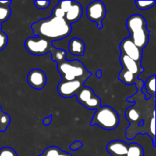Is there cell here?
<instances>
[{"mask_svg":"<svg viewBox=\"0 0 156 156\" xmlns=\"http://www.w3.org/2000/svg\"><path fill=\"white\" fill-rule=\"evenodd\" d=\"M0 30H2V24L0 23Z\"/></svg>","mask_w":156,"mask_h":156,"instance_id":"cell-31","label":"cell"},{"mask_svg":"<svg viewBox=\"0 0 156 156\" xmlns=\"http://www.w3.org/2000/svg\"><path fill=\"white\" fill-rule=\"evenodd\" d=\"M121 55L128 56L137 62H141L143 58V50L139 48L128 38H125L121 41L120 45Z\"/></svg>","mask_w":156,"mask_h":156,"instance_id":"cell-10","label":"cell"},{"mask_svg":"<svg viewBox=\"0 0 156 156\" xmlns=\"http://www.w3.org/2000/svg\"><path fill=\"white\" fill-rule=\"evenodd\" d=\"M95 75H96V77H97L98 79H101V78L102 77V70L101 69L98 70V71L96 72Z\"/></svg>","mask_w":156,"mask_h":156,"instance_id":"cell-29","label":"cell"},{"mask_svg":"<svg viewBox=\"0 0 156 156\" xmlns=\"http://www.w3.org/2000/svg\"><path fill=\"white\" fill-rule=\"evenodd\" d=\"M57 70L62 76V81L80 80L85 82L91 76V72L88 71L79 59H66L61 63L57 64Z\"/></svg>","mask_w":156,"mask_h":156,"instance_id":"cell-5","label":"cell"},{"mask_svg":"<svg viewBox=\"0 0 156 156\" xmlns=\"http://www.w3.org/2000/svg\"><path fill=\"white\" fill-rule=\"evenodd\" d=\"M69 52L73 56H83L85 52V42L80 38L74 37L69 43Z\"/></svg>","mask_w":156,"mask_h":156,"instance_id":"cell-16","label":"cell"},{"mask_svg":"<svg viewBox=\"0 0 156 156\" xmlns=\"http://www.w3.org/2000/svg\"><path fill=\"white\" fill-rule=\"evenodd\" d=\"M82 16V7L79 2L73 1L71 7L65 13L64 20L68 24H72L73 23L77 22L80 20Z\"/></svg>","mask_w":156,"mask_h":156,"instance_id":"cell-14","label":"cell"},{"mask_svg":"<svg viewBox=\"0 0 156 156\" xmlns=\"http://www.w3.org/2000/svg\"><path fill=\"white\" fill-rule=\"evenodd\" d=\"M126 156H144V150L138 143H130L128 144V151Z\"/></svg>","mask_w":156,"mask_h":156,"instance_id":"cell-18","label":"cell"},{"mask_svg":"<svg viewBox=\"0 0 156 156\" xmlns=\"http://www.w3.org/2000/svg\"><path fill=\"white\" fill-rule=\"evenodd\" d=\"M11 123V117L5 113L0 106V132H5L8 129Z\"/></svg>","mask_w":156,"mask_h":156,"instance_id":"cell-19","label":"cell"},{"mask_svg":"<svg viewBox=\"0 0 156 156\" xmlns=\"http://www.w3.org/2000/svg\"><path fill=\"white\" fill-rule=\"evenodd\" d=\"M11 15H12V9L10 6L0 5V23L1 24L9 20Z\"/></svg>","mask_w":156,"mask_h":156,"instance_id":"cell-20","label":"cell"},{"mask_svg":"<svg viewBox=\"0 0 156 156\" xmlns=\"http://www.w3.org/2000/svg\"><path fill=\"white\" fill-rule=\"evenodd\" d=\"M61 149L57 146H50L47 148L42 153V156H59Z\"/></svg>","mask_w":156,"mask_h":156,"instance_id":"cell-22","label":"cell"},{"mask_svg":"<svg viewBox=\"0 0 156 156\" xmlns=\"http://www.w3.org/2000/svg\"><path fill=\"white\" fill-rule=\"evenodd\" d=\"M51 16L56 17V18H63L64 19V16H65V13L59 9L58 6H55L54 9H53V12H52V15Z\"/></svg>","mask_w":156,"mask_h":156,"instance_id":"cell-26","label":"cell"},{"mask_svg":"<svg viewBox=\"0 0 156 156\" xmlns=\"http://www.w3.org/2000/svg\"><path fill=\"white\" fill-rule=\"evenodd\" d=\"M27 82L34 89L41 90L47 84V78L44 71L39 69H33L27 74Z\"/></svg>","mask_w":156,"mask_h":156,"instance_id":"cell-11","label":"cell"},{"mask_svg":"<svg viewBox=\"0 0 156 156\" xmlns=\"http://www.w3.org/2000/svg\"><path fill=\"white\" fill-rule=\"evenodd\" d=\"M31 30L37 37L45 38L49 41H59L71 34L72 25L63 18L50 15L49 18L38 20L31 24Z\"/></svg>","mask_w":156,"mask_h":156,"instance_id":"cell-2","label":"cell"},{"mask_svg":"<svg viewBox=\"0 0 156 156\" xmlns=\"http://www.w3.org/2000/svg\"><path fill=\"white\" fill-rule=\"evenodd\" d=\"M26 50L34 56H44L51 53L52 60L57 64L66 59L67 53L65 50L53 47L50 41L40 37H30L24 41Z\"/></svg>","mask_w":156,"mask_h":156,"instance_id":"cell-3","label":"cell"},{"mask_svg":"<svg viewBox=\"0 0 156 156\" xmlns=\"http://www.w3.org/2000/svg\"><path fill=\"white\" fill-rule=\"evenodd\" d=\"M106 149L111 156H126L128 151V144L122 140H116L107 145Z\"/></svg>","mask_w":156,"mask_h":156,"instance_id":"cell-13","label":"cell"},{"mask_svg":"<svg viewBox=\"0 0 156 156\" xmlns=\"http://www.w3.org/2000/svg\"><path fill=\"white\" fill-rule=\"evenodd\" d=\"M52 122V116H49V117H45V118L43 120V123H44V125H45V126H48V125H50V123H51Z\"/></svg>","mask_w":156,"mask_h":156,"instance_id":"cell-28","label":"cell"},{"mask_svg":"<svg viewBox=\"0 0 156 156\" xmlns=\"http://www.w3.org/2000/svg\"><path fill=\"white\" fill-rule=\"evenodd\" d=\"M34 4L35 5L36 8H37L38 9H45L47 8H48L50 6V1L47 0V1H34Z\"/></svg>","mask_w":156,"mask_h":156,"instance_id":"cell-25","label":"cell"},{"mask_svg":"<svg viewBox=\"0 0 156 156\" xmlns=\"http://www.w3.org/2000/svg\"><path fill=\"white\" fill-rule=\"evenodd\" d=\"M78 101L88 110H97L101 107V101L89 87L83 86L76 95Z\"/></svg>","mask_w":156,"mask_h":156,"instance_id":"cell-7","label":"cell"},{"mask_svg":"<svg viewBox=\"0 0 156 156\" xmlns=\"http://www.w3.org/2000/svg\"><path fill=\"white\" fill-rule=\"evenodd\" d=\"M85 82L80 80L62 81L57 85V92L64 98H70L77 94L79 90L84 86Z\"/></svg>","mask_w":156,"mask_h":156,"instance_id":"cell-9","label":"cell"},{"mask_svg":"<svg viewBox=\"0 0 156 156\" xmlns=\"http://www.w3.org/2000/svg\"><path fill=\"white\" fill-rule=\"evenodd\" d=\"M59 156H73V155H72L71 154L68 153V152H63V151H61Z\"/></svg>","mask_w":156,"mask_h":156,"instance_id":"cell-30","label":"cell"},{"mask_svg":"<svg viewBox=\"0 0 156 156\" xmlns=\"http://www.w3.org/2000/svg\"><path fill=\"white\" fill-rule=\"evenodd\" d=\"M106 7L101 1H94L90 3L86 9L87 18L97 24L98 28H103L102 21L106 16Z\"/></svg>","mask_w":156,"mask_h":156,"instance_id":"cell-8","label":"cell"},{"mask_svg":"<svg viewBox=\"0 0 156 156\" xmlns=\"http://www.w3.org/2000/svg\"><path fill=\"white\" fill-rule=\"evenodd\" d=\"M0 156H18V155L15 149L6 146L0 149Z\"/></svg>","mask_w":156,"mask_h":156,"instance_id":"cell-23","label":"cell"},{"mask_svg":"<svg viewBox=\"0 0 156 156\" xmlns=\"http://www.w3.org/2000/svg\"><path fill=\"white\" fill-rule=\"evenodd\" d=\"M129 103L136 102L125 111V117L129 122L126 130L127 140H133L138 134H147L152 140L153 147H155V98L146 100L141 91L127 98Z\"/></svg>","mask_w":156,"mask_h":156,"instance_id":"cell-1","label":"cell"},{"mask_svg":"<svg viewBox=\"0 0 156 156\" xmlns=\"http://www.w3.org/2000/svg\"><path fill=\"white\" fill-rule=\"evenodd\" d=\"M126 27L129 33V39L139 48L143 50L149 43L150 34L144 17L137 14L129 16L126 21Z\"/></svg>","mask_w":156,"mask_h":156,"instance_id":"cell-4","label":"cell"},{"mask_svg":"<svg viewBox=\"0 0 156 156\" xmlns=\"http://www.w3.org/2000/svg\"><path fill=\"white\" fill-rule=\"evenodd\" d=\"M8 44V36L4 31L0 30V51L4 50Z\"/></svg>","mask_w":156,"mask_h":156,"instance_id":"cell-24","label":"cell"},{"mask_svg":"<svg viewBox=\"0 0 156 156\" xmlns=\"http://www.w3.org/2000/svg\"><path fill=\"white\" fill-rule=\"evenodd\" d=\"M118 113L110 106H101L96 110L90 125L100 126L105 130H114L120 123Z\"/></svg>","mask_w":156,"mask_h":156,"instance_id":"cell-6","label":"cell"},{"mask_svg":"<svg viewBox=\"0 0 156 156\" xmlns=\"http://www.w3.org/2000/svg\"><path fill=\"white\" fill-rule=\"evenodd\" d=\"M118 80L121 81L123 83H124L126 85H131L136 84L137 91H139V90L141 91L142 88L144 85V82L140 80V79H139L138 76L124 69H122V71L119 74Z\"/></svg>","mask_w":156,"mask_h":156,"instance_id":"cell-15","label":"cell"},{"mask_svg":"<svg viewBox=\"0 0 156 156\" xmlns=\"http://www.w3.org/2000/svg\"><path fill=\"white\" fill-rule=\"evenodd\" d=\"M135 4L136 8L140 10H147L155 5L156 1L150 0V1H136Z\"/></svg>","mask_w":156,"mask_h":156,"instance_id":"cell-21","label":"cell"},{"mask_svg":"<svg viewBox=\"0 0 156 156\" xmlns=\"http://www.w3.org/2000/svg\"><path fill=\"white\" fill-rule=\"evenodd\" d=\"M39 156H42V155H39Z\"/></svg>","mask_w":156,"mask_h":156,"instance_id":"cell-32","label":"cell"},{"mask_svg":"<svg viewBox=\"0 0 156 156\" xmlns=\"http://www.w3.org/2000/svg\"><path fill=\"white\" fill-rule=\"evenodd\" d=\"M144 88L146 89V93L151 98H155V76H150L146 80L144 84Z\"/></svg>","mask_w":156,"mask_h":156,"instance_id":"cell-17","label":"cell"},{"mask_svg":"<svg viewBox=\"0 0 156 156\" xmlns=\"http://www.w3.org/2000/svg\"><path fill=\"white\" fill-rule=\"evenodd\" d=\"M120 63L123 66V69L126 70L136 76H140L144 72V68L142 66L141 62H137L124 55H120Z\"/></svg>","mask_w":156,"mask_h":156,"instance_id":"cell-12","label":"cell"},{"mask_svg":"<svg viewBox=\"0 0 156 156\" xmlns=\"http://www.w3.org/2000/svg\"><path fill=\"white\" fill-rule=\"evenodd\" d=\"M82 146H83V143L81 141H79V140H78V141L74 142V143H73L70 145L69 149L73 151H76L79 150V149H81Z\"/></svg>","mask_w":156,"mask_h":156,"instance_id":"cell-27","label":"cell"}]
</instances>
